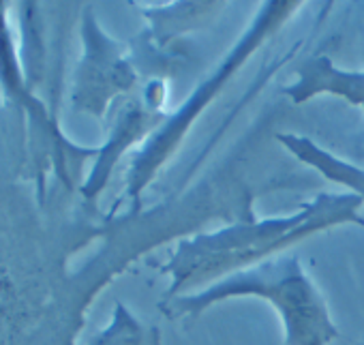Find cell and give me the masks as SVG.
<instances>
[{
  "mask_svg": "<svg viewBox=\"0 0 364 345\" xmlns=\"http://www.w3.org/2000/svg\"><path fill=\"white\" fill-rule=\"evenodd\" d=\"M238 294H257L270 300L283 317L289 345H326L336 336L323 300L296 260H272L223 279L198 296L180 300L176 313H198L206 304Z\"/></svg>",
  "mask_w": 364,
  "mask_h": 345,
  "instance_id": "2",
  "label": "cell"
},
{
  "mask_svg": "<svg viewBox=\"0 0 364 345\" xmlns=\"http://www.w3.org/2000/svg\"><path fill=\"white\" fill-rule=\"evenodd\" d=\"M332 92L347 97L349 101L364 103V73H343L334 69L326 58L306 63L300 69V80L287 92L296 101H304L319 92Z\"/></svg>",
  "mask_w": 364,
  "mask_h": 345,
  "instance_id": "3",
  "label": "cell"
},
{
  "mask_svg": "<svg viewBox=\"0 0 364 345\" xmlns=\"http://www.w3.org/2000/svg\"><path fill=\"white\" fill-rule=\"evenodd\" d=\"M285 142V146L296 152L298 156H302L309 165L317 167L319 171H323V174L332 181H338V183H345L347 187L360 191L364 198V169H358L353 165H347L330 154H326L323 150H319L315 144H311L309 139H300V137H281Z\"/></svg>",
  "mask_w": 364,
  "mask_h": 345,
  "instance_id": "4",
  "label": "cell"
},
{
  "mask_svg": "<svg viewBox=\"0 0 364 345\" xmlns=\"http://www.w3.org/2000/svg\"><path fill=\"white\" fill-rule=\"evenodd\" d=\"M360 198H319L313 206L287 219H272L257 225L230 228L213 236H200L185 243L171 258L167 270L173 277V287H185L213 279L238 266L253 264L255 260L304 238L326 225L341 221H360L355 208Z\"/></svg>",
  "mask_w": 364,
  "mask_h": 345,
  "instance_id": "1",
  "label": "cell"
}]
</instances>
